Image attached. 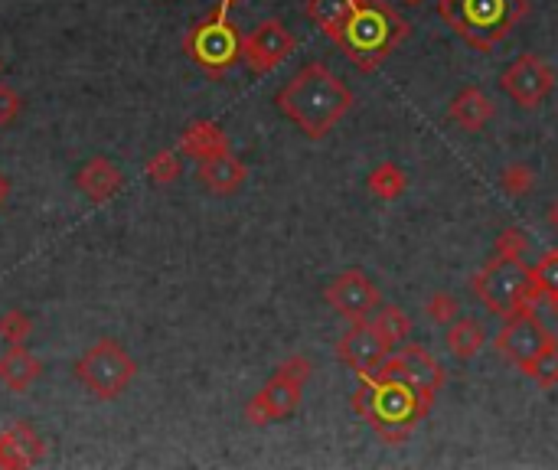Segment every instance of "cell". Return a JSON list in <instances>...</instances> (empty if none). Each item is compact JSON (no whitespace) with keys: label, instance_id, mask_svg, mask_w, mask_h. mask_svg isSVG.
Instances as JSON below:
<instances>
[{"label":"cell","instance_id":"6da1fadb","mask_svg":"<svg viewBox=\"0 0 558 470\" xmlns=\"http://www.w3.org/2000/svg\"><path fill=\"white\" fill-rule=\"evenodd\" d=\"M275 102L291 125L301 128L307 138L320 141L350 115L356 98L330 66L310 63L284 85Z\"/></svg>","mask_w":558,"mask_h":470},{"label":"cell","instance_id":"7a4b0ae2","mask_svg":"<svg viewBox=\"0 0 558 470\" xmlns=\"http://www.w3.org/2000/svg\"><path fill=\"white\" fill-rule=\"evenodd\" d=\"M431 402L434 399L418 395L402 379H363L353 395L356 412L389 444H399L412 435V428L428 415Z\"/></svg>","mask_w":558,"mask_h":470},{"label":"cell","instance_id":"3957f363","mask_svg":"<svg viewBox=\"0 0 558 470\" xmlns=\"http://www.w3.org/2000/svg\"><path fill=\"white\" fill-rule=\"evenodd\" d=\"M529 0H438V14L467 46L490 49L526 17Z\"/></svg>","mask_w":558,"mask_h":470},{"label":"cell","instance_id":"277c9868","mask_svg":"<svg viewBox=\"0 0 558 470\" xmlns=\"http://www.w3.org/2000/svg\"><path fill=\"white\" fill-rule=\"evenodd\" d=\"M408 36V23L395 14L386 0H356L350 27L343 33L340 49L353 63L369 72L386 59Z\"/></svg>","mask_w":558,"mask_h":470},{"label":"cell","instance_id":"5b68a950","mask_svg":"<svg viewBox=\"0 0 558 470\" xmlns=\"http://www.w3.org/2000/svg\"><path fill=\"white\" fill-rule=\"evenodd\" d=\"M474 294L496 317L529 314L545 298L532 268L523 262H510V258H493L490 265H483L474 275Z\"/></svg>","mask_w":558,"mask_h":470},{"label":"cell","instance_id":"8992f818","mask_svg":"<svg viewBox=\"0 0 558 470\" xmlns=\"http://www.w3.org/2000/svg\"><path fill=\"white\" fill-rule=\"evenodd\" d=\"M134 376H138L134 356L124 350L118 340H108V337L92 343L76 363V379L95 395V399H105V402L128 392Z\"/></svg>","mask_w":558,"mask_h":470},{"label":"cell","instance_id":"52a82bcc","mask_svg":"<svg viewBox=\"0 0 558 470\" xmlns=\"http://www.w3.org/2000/svg\"><path fill=\"white\" fill-rule=\"evenodd\" d=\"M310 369L314 363L307 356H291L278 366V373L265 382V389L252 395V402L245 405V418L252 425H268V422H281L297 412L301 405V392L304 382L310 379Z\"/></svg>","mask_w":558,"mask_h":470},{"label":"cell","instance_id":"ba28073f","mask_svg":"<svg viewBox=\"0 0 558 470\" xmlns=\"http://www.w3.org/2000/svg\"><path fill=\"white\" fill-rule=\"evenodd\" d=\"M226 10L229 7L222 4L213 17H209L206 23H200V27L186 36V53L193 56L196 66H203L206 72H213V76H219V72H226L229 66H235L239 63V56H242V36L226 20Z\"/></svg>","mask_w":558,"mask_h":470},{"label":"cell","instance_id":"9c48e42d","mask_svg":"<svg viewBox=\"0 0 558 470\" xmlns=\"http://www.w3.org/2000/svg\"><path fill=\"white\" fill-rule=\"evenodd\" d=\"M366 379H402L405 386H412L418 395H428V399H434L438 389L444 386V366L434 360L425 346L408 343V346H402L399 353L392 350L389 360Z\"/></svg>","mask_w":558,"mask_h":470},{"label":"cell","instance_id":"30bf717a","mask_svg":"<svg viewBox=\"0 0 558 470\" xmlns=\"http://www.w3.org/2000/svg\"><path fill=\"white\" fill-rule=\"evenodd\" d=\"M496 353L506 356L516 369H526L529 363H536L539 356L555 343L549 327L536 317V311L529 314H516L506 320V327L496 333Z\"/></svg>","mask_w":558,"mask_h":470},{"label":"cell","instance_id":"8fae6325","mask_svg":"<svg viewBox=\"0 0 558 470\" xmlns=\"http://www.w3.org/2000/svg\"><path fill=\"white\" fill-rule=\"evenodd\" d=\"M395 350V346L382 337V333L376 330V324L366 317V320H353V330L343 333L340 343H337V356L343 366H350L353 373L359 376H372L376 369L389 360V353Z\"/></svg>","mask_w":558,"mask_h":470},{"label":"cell","instance_id":"7c38bea8","mask_svg":"<svg viewBox=\"0 0 558 470\" xmlns=\"http://www.w3.org/2000/svg\"><path fill=\"white\" fill-rule=\"evenodd\" d=\"M555 85V72L542 56L526 53L500 76V89L523 108H539Z\"/></svg>","mask_w":558,"mask_h":470},{"label":"cell","instance_id":"4fadbf2b","mask_svg":"<svg viewBox=\"0 0 558 470\" xmlns=\"http://www.w3.org/2000/svg\"><path fill=\"white\" fill-rule=\"evenodd\" d=\"M294 53V36L284 27L281 20H262L242 40V59L245 66L265 76V72H275L281 63H288V56Z\"/></svg>","mask_w":558,"mask_h":470},{"label":"cell","instance_id":"5bb4252c","mask_svg":"<svg viewBox=\"0 0 558 470\" xmlns=\"http://www.w3.org/2000/svg\"><path fill=\"white\" fill-rule=\"evenodd\" d=\"M324 298L340 317L366 320L369 314H376V307H379V288L363 275V271L353 268V271H343V275H337L327 284Z\"/></svg>","mask_w":558,"mask_h":470},{"label":"cell","instance_id":"9a60e30c","mask_svg":"<svg viewBox=\"0 0 558 470\" xmlns=\"http://www.w3.org/2000/svg\"><path fill=\"white\" fill-rule=\"evenodd\" d=\"M196 180H200L209 193L232 196V193H239L245 187L248 167L232 151H226V154H216V157L200 160V167H196Z\"/></svg>","mask_w":558,"mask_h":470},{"label":"cell","instance_id":"2e32d148","mask_svg":"<svg viewBox=\"0 0 558 470\" xmlns=\"http://www.w3.org/2000/svg\"><path fill=\"white\" fill-rule=\"evenodd\" d=\"M46 457V441L33 425L20 422L0 435V467H33Z\"/></svg>","mask_w":558,"mask_h":470},{"label":"cell","instance_id":"e0dca14e","mask_svg":"<svg viewBox=\"0 0 558 470\" xmlns=\"http://www.w3.org/2000/svg\"><path fill=\"white\" fill-rule=\"evenodd\" d=\"M76 187L89 196L92 203H108L111 196L121 190V170L105 157H92L79 167Z\"/></svg>","mask_w":558,"mask_h":470},{"label":"cell","instance_id":"ac0fdd59","mask_svg":"<svg viewBox=\"0 0 558 470\" xmlns=\"http://www.w3.org/2000/svg\"><path fill=\"white\" fill-rule=\"evenodd\" d=\"M40 376H43V363L23 343L10 346L0 356V386H7L10 392H27Z\"/></svg>","mask_w":558,"mask_h":470},{"label":"cell","instance_id":"d6986e66","mask_svg":"<svg viewBox=\"0 0 558 470\" xmlns=\"http://www.w3.org/2000/svg\"><path fill=\"white\" fill-rule=\"evenodd\" d=\"M493 111H496V105H493V98L483 92V89H474V85H470V89H464L461 95L454 98L451 102V121L457 128H464V131H480V128H487V121L493 118Z\"/></svg>","mask_w":558,"mask_h":470},{"label":"cell","instance_id":"ffe728a7","mask_svg":"<svg viewBox=\"0 0 558 470\" xmlns=\"http://www.w3.org/2000/svg\"><path fill=\"white\" fill-rule=\"evenodd\" d=\"M356 0H307V17L324 30L333 43H343V33L350 27Z\"/></svg>","mask_w":558,"mask_h":470},{"label":"cell","instance_id":"44dd1931","mask_svg":"<svg viewBox=\"0 0 558 470\" xmlns=\"http://www.w3.org/2000/svg\"><path fill=\"white\" fill-rule=\"evenodd\" d=\"M180 147H183V154H190L196 160H206V157L226 154L229 138L219 125H213V121H193V125L183 131Z\"/></svg>","mask_w":558,"mask_h":470},{"label":"cell","instance_id":"7402d4cb","mask_svg":"<svg viewBox=\"0 0 558 470\" xmlns=\"http://www.w3.org/2000/svg\"><path fill=\"white\" fill-rule=\"evenodd\" d=\"M444 343H448L451 356H457V360H474V356L483 350V343H487V330L470 317L454 320L448 333H444Z\"/></svg>","mask_w":558,"mask_h":470},{"label":"cell","instance_id":"603a6c76","mask_svg":"<svg viewBox=\"0 0 558 470\" xmlns=\"http://www.w3.org/2000/svg\"><path fill=\"white\" fill-rule=\"evenodd\" d=\"M366 187H369L372 196H376V200L395 203V200H399V196L405 193L408 177H405V170H399V167L392 164V160H386V164H379L376 170L369 173Z\"/></svg>","mask_w":558,"mask_h":470},{"label":"cell","instance_id":"cb8c5ba5","mask_svg":"<svg viewBox=\"0 0 558 470\" xmlns=\"http://www.w3.org/2000/svg\"><path fill=\"white\" fill-rule=\"evenodd\" d=\"M372 324H376V330L386 337L392 346H402L408 337H412V317H408L402 307H395V304H386V307H379L376 317H372Z\"/></svg>","mask_w":558,"mask_h":470},{"label":"cell","instance_id":"d4e9b609","mask_svg":"<svg viewBox=\"0 0 558 470\" xmlns=\"http://www.w3.org/2000/svg\"><path fill=\"white\" fill-rule=\"evenodd\" d=\"M183 173V160L177 151H160L147 160V177H151L157 187H170V183H177Z\"/></svg>","mask_w":558,"mask_h":470},{"label":"cell","instance_id":"484cf974","mask_svg":"<svg viewBox=\"0 0 558 470\" xmlns=\"http://www.w3.org/2000/svg\"><path fill=\"white\" fill-rule=\"evenodd\" d=\"M523 373L536 382L539 389H555L558 386V343H552L536 363H529Z\"/></svg>","mask_w":558,"mask_h":470},{"label":"cell","instance_id":"4316f807","mask_svg":"<svg viewBox=\"0 0 558 470\" xmlns=\"http://www.w3.org/2000/svg\"><path fill=\"white\" fill-rule=\"evenodd\" d=\"M30 333H33V320L23 311H7L4 317H0V337H4L10 346L27 343Z\"/></svg>","mask_w":558,"mask_h":470},{"label":"cell","instance_id":"83f0119b","mask_svg":"<svg viewBox=\"0 0 558 470\" xmlns=\"http://www.w3.org/2000/svg\"><path fill=\"white\" fill-rule=\"evenodd\" d=\"M529 249V239L523 229H503L496 235V258H510V262H523Z\"/></svg>","mask_w":558,"mask_h":470},{"label":"cell","instance_id":"f1b7e54d","mask_svg":"<svg viewBox=\"0 0 558 470\" xmlns=\"http://www.w3.org/2000/svg\"><path fill=\"white\" fill-rule=\"evenodd\" d=\"M532 183H536V173H532L526 164H510L500 177V187L506 196H523L532 190Z\"/></svg>","mask_w":558,"mask_h":470},{"label":"cell","instance_id":"f546056e","mask_svg":"<svg viewBox=\"0 0 558 470\" xmlns=\"http://www.w3.org/2000/svg\"><path fill=\"white\" fill-rule=\"evenodd\" d=\"M532 275H536V281L542 284L545 298H552V294H558V249H549L545 252L536 268H532Z\"/></svg>","mask_w":558,"mask_h":470},{"label":"cell","instance_id":"4dcf8cb0","mask_svg":"<svg viewBox=\"0 0 558 470\" xmlns=\"http://www.w3.org/2000/svg\"><path fill=\"white\" fill-rule=\"evenodd\" d=\"M425 311H428V317L434 320V324H454V317H457V311H461V304H457L454 294L438 291V294H434V298L425 304Z\"/></svg>","mask_w":558,"mask_h":470},{"label":"cell","instance_id":"1f68e13d","mask_svg":"<svg viewBox=\"0 0 558 470\" xmlns=\"http://www.w3.org/2000/svg\"><path fill=\"white\" fill-rule=\"evenodd\" d=\"M20 111H23V98H20V92L14 89V85L0 82V128L14 125Z\"/></svg>","mask_w":558,"mask_h":470},{"label":"cell","instance_id":"d6a6232c","mask_svg":"<svg viewBox=\"0 0 558 470\" xmlns=\"http://www.w3.org/2000/svg\"><path fill=\"white\" fill-rule=\"evenodd\" d=\"M10 190H14V187H10V177H7V173H0V206H7Z\"/></svg>","mask_w":558,"mask_h":470},{"label":"cell","instance_id":"836d02e7","mask_svg":"<svg viewBox=\"0 0 558 470\" xmlns=\"http://www.w3.org/2000/svg\"><path fill=\"white\" fill-rule=\"evenodd\" d=\"M549 222H552V229H558V200H555L552 209H549Z\"/></svg>","mask_w":558,"mask_h":470},{"label":"cell","instance_id":"e575fe53","mask_svg":"<svg viewBox=\"0 0 558 470\" xmlns=\"http://www.w3.org/2000/svg\"><path fill=\"white\" fill-rule=\"evenodd\" d=\"M549 304H552V314H555V320H558V294H552Z\"/></svg>","mask_w":558,"mask_h":470},{"label":"cell","instance_id":"d590c367","mask_svg":"<svg viewBox=\"0 0 558 470\" xmlns=\"http://www.w3.org/2000/svg\"><path fill=\"white\" fill-rule=\"evenodd\" d=\"M222 4H226V7H235V4H242V0H222Z\"/></svg>","mask_w":558,"mask_h":470},{"label":"cell","instance_id":"8d00e7d4","mask_svg":"<svg viewBox=\"0 0 558 470\" xmlns=\"http://www.w3.org/2000/svg\"><path fill=\"white\" fill-rule=\"evenodd\" d=\"M402 4H408V7H418V4H421V0H402Z\"/></svg>","mask_w":558,"mask_h":470}]
</instances>
